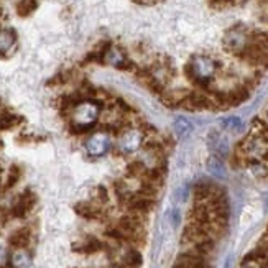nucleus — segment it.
<instances>
[{
  "instance_id": "obj_1",
  "label": "nucleus",
  "mask_w": 268,
  "mask_h": 268,
  "mask_svg": "<svg viewBox=\"0 0 268 268\" xmlns=\"http://www.w3.org/2000/svg\"><path fill=\"white\" fill-rule=\"evenodd\" d=\"M104 102L99 99H86L78 102L69 112V130L74 135H84L95 127V122L99 119V114L102 110Z\"/></svg>"
},
{
  "instance_id": "obj_2",
  "label": "nucleus",
  "mask_w": 268,
  "mask_h": 268,
  "mask_svg": "<svg viewBox=\"0 0 268 268\" xmlns=\"http://www.w3.org/2000/svg\"><path fill=\"white\" fill-rule=\"evenodd\" d=\"M219 66L221 64L209 56H192L191 61L186 64V76L192 84L206 90L212 86V79L217 74Z\"/></svg>"
},
{
  "instance_id": "obj_3",
  "label": "nucleus",
  "mask_w": 268,
  "mask_h": 268,
  "mask_svg": "<svg viewBox=\"0 0 268 268\" xmlns=\"http://www.w3.org/2000/svg\"><path fill=\"white\" fill-rule=\"evenodd\" d=\"M222 45L226 48V51L240 56L245 51V48L250 45V35L242 26H234V28H230L227 33L224 35Z\"/></svg>"
},
{
  "instance_id": "obj_4",
  "label": "nucleus",
  "mask_w": 268,
  "mask_h": 268,
  "mask_svg": "<svg viewBox=\"0 0 268 268\" xmlns=\"http://www.w3.org/2000/svg\"><path fill=\"white\" fill-rule=\"evenodd\" d=\"M102 64H109V66H114L117 69H122V71H133L135 69V64L127 58V55L120 50L119 46L114 45H107L102 55Z\"/></svg>"
},
{
  "instance_id": "obj_5",
  "label": "nucleus",
  "mask_w": 268,
  "mask_h": 268,
  "mask_svg": "<svg viewBox=\"0 0 268 268\" xmlns=\"http://www.w3.org/2000/svg\"><path fill=\"white\" fill-rule=\"evenodd\" d=\"M84 147L88 150V153L92 155V157H102V155H105L112 148L110 135L105 130L94 133V135H90L88 140H86Z\"/></svg>"
},
{
  "instance_id": "obj_6",
  "label": "nucleus",
  "mask_w": 268,
  "mask_h": 268,
  "mask_svg": "<svg viewBox=\"0 0 268 268\" xmlns=\"http://www.w3.org/2000/svg\"><path fill=\"white\" fill-rule=\"evenodd\" d=\"M155 206V201L152 197H147V196H142V194H132L128 197V201L125 202V207L128 209V212L132 214H138V216H145L152 211Z\"/></svg>"
},
{
  "instance_id": "obj_7",
  "label": "nucleus",
  "mask_w": 268,
  "mask_h": 268,
  "mask_svg": "<svg viewBox=\"0 0 268 268\" xmlns=\"http://www.w3.org/2000/svg\"><path fill=\"white\" fill-rule=\"evenodd\" d=\"M143 143V133L138 128H128L120 135L119 147L124 153H132L142 147Z\"/></svg>"
},
{
  "instance_id": "obj_8",
  "label": "nucleus",
  "mask_w": 268,
  "mask_h": 268,
  "mask_svg": "<svg viewBox=\"0 0 268 268\" xmlns=\"http://www.w3.org/2000/svg\"><path fill=\"white\" fill-rule=\"evenodd\" d=\"M74 211H76L78 216H81L88 221H104L107 217L105 211L102 209V206L94 204V202H78L74 206Z\"/></svg>"
},
{
  "instance_id": "obj_9",
  "label": "nucleus",
  "mask_w": 268,
  "mask_h": 268,
  "mask_svg": "<svg viewBox=\"0 0 268 268\" xmlns=\"http://www.w3.org/2000/svg\"><path fill=\"white\" fill-rule=\"evenodd\" d=\"M35 202H36V196H35L30 189H26L23 194L18 196V199H17V202L13 204L10 214H12L13 217L23 219L26 214L31 211V207L35 206Z\"/></svg>"
},
{
  "instance_id": "obj_10",
  "label": "nucleus",
  "mask_w": 268,
  "mask_h": 268,
  "mask_svg": "<svg viewBox=\"0 0 268 268\" xmlns=\"http://www.w3.org/2000/svg\"><path fill=\"white\" fill-rule=\"evenodd\" d=\"M173 268H209L206 259L201 255H196L194 252H184L176 259Z\"/></svg>"
},
{
  "instance_id": "obj_11",
  "label": "nucleus",
  "mask_w": 268,
  "mask_h": 268,
  "mask_svg": "<svg viewBox=\"0 0 268 268\" xmlns=\"http://www.w3.org/2000/svg\"><path fill=\"white\" fill-rule=\"evenodd\" d=\"M17 48V33L12 28L0 26V56H10Z\"/></svg>"
},
{
  "instance_id": "obj_12",
  "label": "nucleus",
  "mask_w": 268,
  "mask_h": 268,
  "mask_svg": "<svg viewBox=\"0 0 268 268\" xmlns=\"http://www.w3.org/2000/svg\"><path fill=\"white\" fill-rule=\"evenodd\" d=\"M104 242H100V240L97 237H92V235H89L88 239L81 240V242H76L73 245V249L79 252V254H97V252L104 250Z\"/></svg>"
},
{
  "instance_id": "obj_13",
  "label": "nucleus",
  "mask_w": 268,
  "mask_h": 268,
  "mask_svg": "<svg viewBox=\"0 0 268 268\" xmlns=\"http://www.w3.org/2000/svg\"><path fill=\"white\" fill-rule=\"evenodd\" d=\"M219 187L212 183H207V181H199L194 189H192V194H194V201L196 202H204L211 197L214 192H216Z\"/></svg>"
},
{
  "instance_id": "obj_14",
  "label": "nucleus",
  "mask_w": 268,
  "mask_h": 268,
  "mask_svg": "<svg viewBox=\"0 0 268 268\" xmlns=\"http://www.w3.org/2000/svg\"><path fill=\"white\" fill-rule=\"evenodd\" d=\"M31 232L30 229H18L8 237V244L12 249H26L30 245Z\"/></svg>"
},
{
  "instance_id": "obj_15",
  "label": "nucleus",
  "mask_w": 268,
  "mask_h": 268,
  "mask_svg": "<svg viewBox=\"0 0 268 268\" xmlns=\"http://www.w3.org/2000/svg\"><path fill=\"white\" fill-rule=\"evenodd\" d=\"M30 254L26 252V249H13V252L10 254L8 264L12 268H26L30 265Z\"/></svg>"
},
{
  "instance_id": "obj_16",
  "label": "nucleus",
  "mask_w": 268,
  "mask_h": 268,
  "mask_svg": "<svg viewBox=\"0 0 268 268\" xmlns=\"http://www.w3.org/2000/svg\"><path fill=\"white\" fill-rule=\"evenodd\" d=\"M122 264L127 265L128 268H138L143 264V259H142V254L137 250V247H132L128 249L124 257H122Z\"/></svg>"
},
{
  "instance_id": "obj_17",
  "label": "nucleus",
  "mask_w": 268,
  "mask_h": 268,
  "mask_svg": "<svg viewBox=\"0 0 268 268\" xmlns=\"http://www.w3.org/2000/svg\"><path fill=\"white\" fill-rule=\"evenodd\" d=\"M23 119L17 114H10V112L5 110L2 115H0V130H10V128L17 127L18 124H21Z\"/></svg>"
},
{
  "instance_id": "obj_18",
  "label": "nucleus",
  "mask_w": 268,
  "mask_h": 268,
  "mask_svg": "<svg viewBox=\"0 0 268 268\" xmlns=\"http://www.w3.org/2000/svg\"><path fill=\"white\" fill-rule=\"evenodd\" d=\"M112 187H114L117 201H119L122 206H125V202L128 201V197H130L133 192L128 191V187H127V184L124 183V181H114Z\"/></svg>"
},
{
  "instance_id": "obj_19",
  "label": "nucleus",
  "mask_w": 268,
  "mask_h": 268,
  "mask_svg": "<svg viewBox=\"0 0 268 268\" xmlns=\"http://www.w3.org/2000/svg\"><path fill=\"white\" fill-rule=\"evenodd\" d=\"M36 0H18L17 3V13L20 17H28L36 10Z\"/></svg>"
},
{
  "instance_id": "obj_20",
  "label": "nucleus",
  "mask_w": 268,
  "mask_h": 268,
  "mask_svg": "<svg viewBox=\"0 0 268 268\" xmlns=\"http://www.w3.org/2000/svg\"><path fill=\"white\" fill-rule=\"evenodd\" d=\"M145 171H147V166H145V163L140 162V160H135V162L127 165V175L130 176V178H142Z\"/></svg>"
},
{
  "instance_id": "obj_21",
  "label": "nucleus",
  "mask_w": 268,
  "mask_h": 268,
  "mask_svg": "<svg viewBox=\"0 0 268 268\" xmlns=\"http://www.w3.org/2000/svg\"><path fill=\"white\" fill-rule=\"evenodd\" d=\"M20 176H21V170L18 168V166L17 165L10 166L8 175H7V181H5V186H3L5 189H10V187H13L15 184H17Z\"/></svg>"
},
{
  "instance_id": "obj_22",
  "label": "nucleus",
  "mask_w": 268,
  "mask_h": 268,
  "mask_svg": "<svg viewBox=\"0 0 268 268\" xmlns=\"http://www.w3.org/2000/svg\"><path fill=\"white\" fill-rule=\"evenodd\" d=\"M92 197H94L95 204H99V206H104V204H107V202L110 201L109 192H107V189H105L104 186H97V187H95Z\"/></svg>"
},
{
  "instance_id": "obj_23",
  "label": "nucleus",
  "mask_w": 268,
  "mask_h": 268,
  "mask_svg": "<svg viewBox=\"0 0 268 268\" xmlns=\"http://www.w3.org/2000/svg\"><path fill=\"white\" fill-rule=\"evenodd\" d=\"M175 130L178 132L179 137H183V135H187V133L192 130V127H191L189 122L184 119V117H179V119L175 120Z\"/></svg>"
},
{
  "instance_id": "obj_24",
  "label": "nucleus",
  "mask_w": 268,
  "mask_h": 268,
  "mask_svg": "<svg viewBox=\"0 0 268 268\" xmlns=\"http://www.w3.org/2000/svg\"><path fill=\"white\" fill-rule=\"evenodd\" d=\"M8 259H10L8 250L3 245H0V265H8Z\"/></svg>"
},
{
  "instance_id": "obj_25",
  "label": "nucleus",
  "mask_w": 268,
  "mask_h": 268,
  "mask_svg": "<svg viewBox=\"0 0 268 268\" xmlns=\"http://www.w3.org/2000/svg\"><path fill=\"white\" fill-rule=\"evenodd\" d=\"M224 125L229 127V128H235V127L240 125V120L237 119V117H232V119H229V120L224 122Z\"/></svg>"
},
{
  "instance_id": "obj_26",
  "label": "nucleus",
  "mask_w": 268,
  "mask_h": 268,
  "mask_svg": "<svg viewBox=\"0 0 268 268\" xmlns=\"http://www.w3.org/2000/svg\"><path fill=\"white\" fill-rule=\"evenodd\" d=\"M234 0H211L212 5H216V7H224V5H230Z\"/></svg>"
},
{
  "instance_id": "obj_27",
  "label": "nucleus",
  "mask_w": 268,
  "mask_h": 268,
  "mask_svg": "<svg viewBox=\"0 0 268 268\" xmlns=\"http://www.w3.org/2000/svg\"><path fill=\"white\" fill-rule=\"evenodd\" d=\"M137 3H142V5H152V3H155L157 0H135Z\"/></svg>"
},
{
  "instance_id": "obj_28",
  "label": "nucleus",
  "mask_w": 268,
  "mask_h": 268,
  "mask_svg": "<svg viewBox=\"0 0 268 268\" xmlns=\"http://www.w3.org/2000/svg\"><path fill=\"white\" fill-rule=\"evenodd\" d=\"M262 119H264V120L267 122V124H268V107H267V109H265L264 115H262Z\"/></svg>"
},
{
  "instance_id": "obj_29",
  "label": "nucleus",
  "mask_w": 268,
  "mask_h": 268,
  "mask_svg": "<svg viewBox=\"0 0 268 268\" xmlns=\"http://www.w3.org/2000/svg\"><path fill=\"white\" fill-rule=\"evenodd\" d=\"M0 268H12V267H10V264H8V265H0Z\"/></svg>"
}]
</instances>
